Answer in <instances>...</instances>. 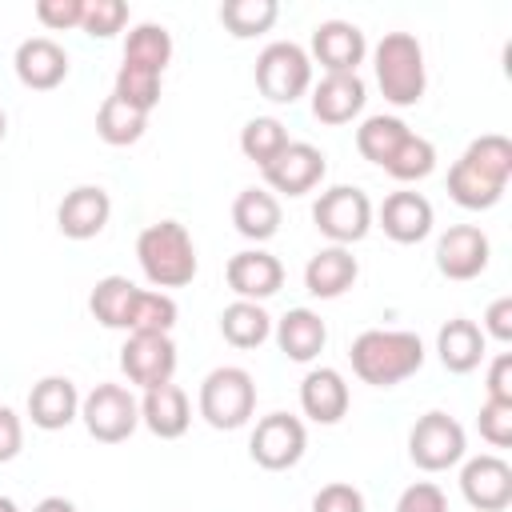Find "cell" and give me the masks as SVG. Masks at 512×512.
Masks as SVG:
<instances>
[{
  "label": "cell",
  "mask_w": 512,
  "mask_h": 512,
  "mask_svg": "<svg viewBox=\"0 0 512 512\" xmlns=\"http://www.w3.org/2000/svg\"><path fill=\"white\" fill-rule=\"evenodd\" d=\"M352 372L372 384V388H392L408 376L420 372L424 364V344L416 332H396V328H368L352 340Z\"/></svg>",
  "instance_id": "6da1fadb"
},
{
  "label": "cell",
  "mask_w": 512,
  "mask_h": 512,
  "mask_svg": "<svg viewBox=\"0 0 512 512\" xmlns=\"http://www.w3.org/2000/svg\"><path fill=\"white\" fill-rule=\"evenodd\" d=\"M136 260H140L148 284H156V288H184V284H192V276L200 268L196 244L180 220L148 224L136 236Z\"/></svg>",
  "instance_id": "7a4b0ae2"
},
{
  "label": "cell",
  "mask_w": 512,
  "mask_h": 512,
  "mask_svg": "<svg viewBox=\"0 0 512 512\" xmlns=\"http://www.w3.org/2000/svg\"><path fill=\"white\" fill-rule=\"evenodd\" d=\"M372 68H376V84L388 104L408 108L424 96V84H428L424 48L412 32H384V40L372 52Z\"/></svg>",
  "instance_id": "3957f363"
},
{
  "label": "cell",
  "mask_w": 512,
  "mask_h": 512,
  "mask_svg": "<svg viewBox=\"0 0 512 512\" xmlns=\"http://www.w3.org/2000/svg\"><path fill=\"white\" fill-rule=\"evenodd\" d=\"M252 412H256V380H252V372H244L236 364H220L200 380V416L212 428H220V432L244 428L252 420Z\"/></svg>",
  "instance_id": "277c9868"
},
{
  "label": "cell",
  "mask_w": 512,
  "mask_h": 512,
  "mask_svg": "<svg viewBox=\"0 0 512 512\" xmlns=\"http://www.w3.org/2000/svg\"><path fill=\"white\" fill-rule=\"evenodd\" d=\"M312 84V56L292 40H272L256 56V88L272 104H292Z\"/></svg>",
  "instance_id": "5b68a950"
},
{
  "label": "cell",
  "mask_w": 512,
  "mask_h": 512,
  "mask_svg": "<svg viewBox=\"0 0 512 512\" xmlns=\"http://www.w3.org/2000/svg\"><path fill=\"white\" fill-rule=\"evenodd\" d=\"M80 420L92 440L120 444L140 424V400L124 384H96L88 396H80Z\"/></svg>",
  "instance_id": "8992f818"
},
{
  "label": "cell",
  "mask_w": 512,
  "mask_h": 512,
  "mask_svg": "<svg viewBox=\"0 0 512 512\" xmlns=\"http://www.w3.org/2000/svg\"><path fill=\"white\" fill-rule=\"evenodd\" d=\"M312 220H316V228L332 244L348 248V244L368 236V228H372V200L356 184H336V188L320 192V200L312 204Z\"/></svg>",
  "instance_id": "52a82bcc"
},
{
  "label": "cell",
  "mask_w": 512,
  "mask_h": 512,
  "mask_svg": "<svg viewBox=\"0 0 512 512\" xmlns=\"http://www.w3.org/2000/svg\"><path fill=\"white\" fill-rule=\"evenodd\" d=\"M408 456L424 472H444L464 460V428L448 412H424L408 432Z\"/></svg>",
  "instance_id": "ba28073f"
},
{
  "label": "cell",
  "mask_w": 512,
  "mask_h": 512,
  "mask_svg": "<svg viewBox=\"0 0 512 512\" xmlns=\"http://www.w3.org/2000/svg\"><path fill=\"white\" fill-rule=\"evenodd\" d=\"M304 448H308V432H304V424H300L296 416H288V412H268V416H260L256 428H252V440H248L252 460H256L260 468H268V472L296 468L300 456H304Z\"/></svg>",
  "instance_id": "9c48e42d"
},
{
  "label": "cell",
  "mask_w": 512,
  "mask_h": 512,
  "mask_svg": "<svg viewBox=\"0 0 512 512\" xmlns=\"http://www.w3.org/2000/svg\"><path fill=\"white\" fill-rule=\"evenodd\" d=\"M120 372L140 384L144 392L156 384H168L176 372V344L172 336H156V332H128L124 348H120Z\"/></svg>",
  "instance_id": "30bf717a"
},
{
  "label": "cell",
  "mask_w": 512,
  "mask_h": 512,
  "mask_svg": "<svg viewBox=\"0 0 512 512\" xmlns=\"http://www.w3.org/2000/svg\"><path fill=\"white\" fill-rule=\"evenodd\" d=\"M260 172H264L268 188H276V192H284V196H304V192H312V188L324 180L328 164H324V152H320L316 144H308V140H288L284 152H280L272 164H264Z\"/></svg>",
  "instance_id": "8fae6325"
},
{
  "label": "cell",
  "mask_w": 512,
  "mask_h": 512,
  "mask_svg": "<svg viewBox=\"0 0 512 512\" xmlns=\"http://www.w3.org/2000/svg\"><path fill=\"white\" fill-rule=\"evenodd\" d=\"M460 492L476 512H504L512 504V468L500 456H472L460 468Z\"/></svg>",
  "instance_id": "7c38bea8"
},
{
  "label": "cell",
  "mask_w": 512,
  "mask_h": 512,
  "mask_svg": "<svg viewBox=\"0 0 512 512\" xmlns=\"http://www.w3.org/2000/svg\"><path fill=\"white\" fill-rule=\"evenodd\" d=\"M224 276H228V288L236 292V300L260 304V300H268V296L280 292V284H284V264H280L272 252H264V248H244V252H236V256L228 260Z\"/></svg>",
  "instance_id": "4fadbf2b"
},
{
  "label": "cell",
  "mask_w": 512,
  "mask_h": 512,
  "mask_svg": "<svg viewBox=\"0 0 512 512\" xmlns=\"http://www.w3.org/2000/svg\"><path fill=\"white\" fill-rule=\"evenodd\" d=\"M436 268L448 280H472L488 268V236L476 224H452L436 240Z\"/></svg>",
  "instance_id": "5bb4252c"
},
{
  "label": "cell",
  "mask_w": 512,
  "mask_h": 512,
  "mask_svg": "<svg viewBox=\"0 0 512 512\" xmlns=\"http://www.w3.org/2000/svg\"><path fill=\"white\" fill-rule=\"evenodd\" d=\"M108 216H112V200H108V192L100 184L72 188L60 200V208H56V224H60V232L68 240H92V236H100L104 224H108Z\"/></svg>",
  "instance_id": "9a60e30c"
},
{
  "label": "cell",
  "mask_w": 512,
  "mask_h": 512,
  "mask_svg": "<svg viewBox=\"0 0 512 512\" xmlns=\"http://www.w3.org/2000/svg\"><path fill=\"white\" fill-rule=\"evenodd\" d=\"M364 52L368 40L352 20H320L312 28V56L324 64V72H356Z\"/></svg>",
  "instance_id": "2e32d148"
},
{
  "label": "cell",
  "mask_w": 512,
  "mask_h": 512,
  "mask_svg": "<svg viewBox=\"0 0 512 512\" xmlns=\"http://www.w3.org/2000/svg\"><path fill=\"white\" fill-rule=\"evenodd\" d=\"M368 88L360 72H324V80L312 88V116L320 124H348L364 112Z\"/></svg>",
  "instance_id": "e0dca14e"
},
{
  "label": "cell",
  "mask_w": 512,
  "mask_h": 512,
  "mask_svg": "<svg viewBox=\"0 0 512 512\" xmlns=\"http://www.w3.org/2000/svg\"><path fill=\"white\" fill-rule=\"evenodd\" d=\"M12 64H16V80L24 88H36V92H48V88H56L68 76V52L52 36H28V40H20Z\"/></svg>",
  "instance_id": "ac0fdd59"
},
{
  "label": "cell",
  "mask_w": 512,
  "mask_h": 512,
  "mask_svg": "<svg viewBox=\"0 0 512 512\" xmlns=\"http://www.w3.org/2000/svg\"><path fill=\"white\" fill-rule=\"evenodd\" d=\"M28 416L44 432H60L80 416V392L68 376H44L28 392Z\"/></svg>",
  "instance_id": "d6986e66"
},
{
  "label": "cell",
  "mask_w": 512,
  "mask_h": 512,
  "mask_svg": "<svg viewBox=\"0 0 512 512\" xmlns=\"http://www.w3.org/2000/svg\"><path fill=\"white\" fill-rule=\"evenodd\" d=\"M380 228L396 244H420L432 232V204L420 192H392L380 204Z\"/></svg>",
  "instance_id": "ffe728a7"
},
{
  "label": "cell",
  "mask_w": 512,
  "mask_h": 512,
  "mask_svg": "<svg viewBox=\"0 0 512 512\" xmlns=\"http://www.w3.org/2000/svg\"><path fill=\"white\" fill-rule=\"evenodd\" d=\"M356 276H360V264H356V256H352L348 248H340V244L320 248V252L304 264V288H308L312 296H320V300L344 296V292L356 284Z\"/></svg>",
  "instance_id": "44dd1931"
},
{
  "label": "cell",
  "mask_w": 512,
  "mask_h": 512,
  "mask_svg": "<svg viewBox=\"0 0 512 512\" xmlns=\"http://www.w3.org/2000/svg\"><path fill=\"white\" fill-rule=\"evenodd\" d=\"M140 420H144L148 432L160 436V440H176V436H184L188 424H192V408H188L184 388L172 384V380L148 388L144 400H140Z\"/></svg>",
  "instance_id": "7402d4cb"
},
{
  "label": "cell",
  "mask_w": 512,
  "mask_h": 512,
  "mask_svg": "<svg viewBox=\"0 0 512 512\" xmlns=\"http://www.w3.org/2000/svg\"><path fill=\"white\" fill-rule=\"evenodd\" d=\"M276 344H280V352L288 360L308 364V360H316L324 352L328 328H324V320L312 308H292V312H284L276 320Z\"/></svg>",
  "instance_id": "603a6c76"
},
{
  "label": "cell",
  "mask_w": 512,
  "mask_h": 512,
  "mask_svg": "<svg viewBox=\"0 0 512 512\" xmlns=\"http://www.w3.org/2000/svg\"><path fill=\"white\" fill-rule=\"evenodd\" d=\"M300 408L316 424H336L348 412V384L336 368H312L300 384Z\"/></svg>",
  "instance_id": "cb8c5ba5"
},
{
  "label": "cell",
  "mask_w": 512,
  "mask_h": 512,
  "mask_svg": "<svg viewBox=\"0 0 512 512\" xmlns=\"http://www.w3.org/2000/svg\"><path fill=\"white\" fill-rule=\"evenodd\" d=\"M484 344L488 336L480 332L476 320H464V316H452L440 332H436V352H440V364L456 376L472 372L480 360H484Z\"/></svg>",
  "instance_id": "d4e9b609"
},
{
  "label": "cell",
  "mask_w": 512,
  "mask_h": 512,
  "mask_svg": "<svg viewBox=\"0 0 512 512\" xmlns=\"http://www.w3.org/2000/svg\"><path fill=\"white\" fill-rule=\"evenodd\" d=\"M232 224L244 240H272L280 232V200L264 188H244L232 204Z\"/></svg>",
  "instance_id": "484cf974"
},
{
  "label": "cell",
  "mask_w": 512,
  "mask_h": 512,
  "mask_svg": "<svg viewBox=\"0 0 512 512\" xmlns=\"http://www.w3.org/2000/svg\"><path fill=\"white\" fill-rule=\"evenodd\" d=\"M220 332L232 348H260L272 336V316L264 312V304L252 300H232L220 312Z\"/></svg>",
  "instance_id": "4316f807"
},
{
  "label": "cell",
  "mask_w": 512,
  "mask_h": 512,
  "mask_svg": "<svg viewBox=\"0 0 512 512\" xmlns=\"http://www.w3.org/2000/svg\"><path fill=\"white\" fill-rule=\"evenodd\" d=\"M136 284L128 276H104L96 280L92 296H88V308L92 316L104 324V328H124L128 332V316H132V304H136Z\"/></svg>",
  "instance_id": "83f0119b"
},
{
  "label": "cell",
  "mask_w": 512,
  "mask_h": 512,
  "mask_svg": "<svg viewBox=\"0 0 512 512\" xmlns=\"http://www.w3.org/2000/svg\"><path fill=\"white\" fill-rule=\"evenodd\" d=\"M144 128H148V116H144L140 108L124 104L120 96H104V104H100V112H96V132H100L104 144L128 148V144H136V140L144 136Z\"/></svg>",
  "instance_id": "f1b7e54d"
},
{
  "label": "cell",
  "mask_w": 512,
  "mask_h": 512,
  "mask_svg": "<svg viewBox=\"0 0 512 512\" xmlns=\"http://www.w3.org/2000/svg\"><path fill=\"white\" fill-rule=\"evenodd\" d=\"M172 60V32L156 20H144L128 32L124 40V64H140L152 72H164V64Z\"/></svg>",
  "instance_id": "f546056e"
},
{
  "label": "cell",
  "mask_w": 512,
  "mask_h": 512,
  "mask_svg": "<svg viewBox=\"0 0 512 512\" xmlns=\"http://www.w3.org/2000/svg\"><path fill=\"white\" fill-rule=\"evenodd\" d=\"M448 196L460 204V208H472V212H480V208H492L500 196H504V184H496V180H488L484 172H476L464 156L448 168Z\"/></svg>",
  "instance_id": "4dcf8cb0"
},
{
  "label": "cell",
  "mask_w": 512,
  "mask_h": 512,
  "mask_svg": "<svg viewBox=\"0 0 512 512\" xmlns=\"http://www.w3.org/2000/svg\"><path fill=\"white\" fill-rule=\"evenodd\" d=\"M408 136V124L400 120V116H368L360 128H356V148H360V156L364 160H372V164H388V156L400 148V140Z\"/></svg>",
  "instance_id": "1f68e13d"
},
{
  "label": "cell",
  "mask_w": 512,
  "mask_h": 512,
  "mask_svg": "<svg viewBox=\"0 0 512 512\" xmlns=\"http://www.w3.org/2000/svg\"><path fill=\"white\" fill-rule=\"evenodd\" d=\"M280 16V4L276 0H224L220 4V24L236 36V40H248V36H260L276 24Z\"/></svg>",
  "instance_id": "d6a6232c"
},
{
  "label": "cell",
  "mask_w": 512,
  "mask_h": 512,
  "mask_svg": "<svg viewBox=\"0 0 512 512\" xmlns=\"http://www.w3.org/2000/svg\"><path fill=\"white\" fill-rule=\"evenodd\" d=\"M464 160H468L476 172H484L488 180H496V184L508 188V180H512V140H508V136H500V132L476 136V140L464 148Z\"/></svg>",
  "instance_id": "836d02e7"
},
{
  "label": "cell",
  "mask_w": 512,
  "mask_h": 512,
  "mask_svg": "<svg viewBox=\"0 0 512 512\" xmlns=\"http://www.w3.org/2000/svg\"><path fill=\"white\" fill-rule=\"evenodd\" d=\"M284 144H288V132H284V124L276 116H256V120H248L240 128V152L260 168L272 164L284 152Z\"/></svg>",
  "instance_id": "e575fe53"
},
{
  "label": "cell",
  "mask_w": 512,
  "mask_h": 512,
  "mask_svg": "<svg viewBox=\"0 0 512 512\" xmlns=\"http://www.w3.org/2000/svg\"><path fill=\"white\" fill-rule=\"evenodd\" d=\"M432 168H436V148H432V140H424L416 132H408L400 140V148L388 156V164H384V172L396 176V180H404V184L408 180H424Z\"/></svg>",
  "instance_id": "d590c367"
},
{
  "label": "cell",
  "mask_w": 512,
  "mask_h": 512,
  "mask_svg": "<svg viewBox=\"0 0 512 512\" xmlns=\"http://www.w3.org/2000/svg\"><path fill=\"white\" fill-rule=\"evenodd\" d=\"M176 324V300L168 292H148L140 288L136 292V304H132V316H128V332H156V336H168Z\"/></svg>",
  "instance_id": "8d00e7d4"
},
{
  "label": "cell",
  "mask_w": 512,
  "mask_h": 512,
  "mask_svg": "<svg viewBox=\"0 0 512 512\" xmlns=\"http://www.w3.org/2000/svg\"><path fill=\"white\" fill-rule=\"evenodd\" d=\"M112 96H120L124 104H132V108H140L148 116L160 104V72L140 68V64H120Z\"/></svg>",
  "instance_id": "74e56055"
},
{
  "label": "cell",
  "mask_w": 512,
  "mask_h": 512,
  "mask_svg": "<svg viewBox=\"0 0 512 512\" xmlns=\"http://www.w3.org/2000/svg\"><path fill=\"white\" fill-rule=\"evenodd\" d=\"M124 24H128V4H124V0H84L80 28H84L88 36L108 40V36H116Z\"/></svg>",
  "instance_id": "f35d334b"
},
{
  "label": "cell",
  "mask_w": 512,
  "mask_h": 512,
  "mask_svg": "<svg viewBox=\"0 0 512 512\" xmlns=\"http://www.w3.org/2000/svg\"><path fill=\"white\" fill-rule=\"evenodd\" d=\"M480 436L492 448H508L512 444V404L504 400H484L480 404Z\"/></svg>",
  "instance_id": "ab89813d"
},
{
  "label": "cell",
  "mask_w": 512,
  "mask_h": 512,
  "mask_svg": "<svg viewBox=\"0 0 512 512\" xmlns=\"http://www.w3.org/2000/svg\"><path fill=\"white\" fill-rule=\"evenodd\" d=\"M80 16H84V0H36V20L52 32L80 28Z\"/></svg>",
  "instance_id": "60d3db41"
},
{
  "label": "cell",
  "mask_w": 512,
  "mask_h": 512,
  "mask_svg": "<svg viewBox=\"0 0 512 512\" xmlns=\"http://www.w3.org/2000/svg\"><path fill=\"white\" fill-rule=\"evenodd\" d=\"M396 512H448V500L432 480H416V484H408L400 492Z\"/></svg>",
  "instance_id": "b9f144b4"
},
{
  "label": "cell",
  "mask_w": 512,
  "mask_h": 512,
  "mask_svg": "<svg viewBox=\"0 0 512 512\" xmlns=\"http://www.w3.org/2000/svg\"><path fill=\"white\" fill-rule=\"evenodd\" d=\"M312 512H364V496H360V488L336 480L312 496Z\"/></svg>",
  "instance_id": "7bdbcfd3"
},
{
  "label": "cell",
  "mask_w": 512,
  "mask_h": 512,
  "mask_svg": "<svg viewBox=\"0 0 512 512\" xmlns=\"http://www.w3.org/2000/svg\"><path fill=\"white\" fill-rule=\"evenodd\" d=\"M20 448H24V424L8 404H0V464L16 460Z\"/></svg>",
  "instance_id": "ee69618b"
},
{
  "label": "cell",
  "mask_w": 512,
  "mask_h": 512,
  "mask_svg": "<svg viewBox=\"0 0 512 512\" xmlns=\"http://www.w3.org/2000/svg\"><path fill=\"white\" fill-rule=\"evenodd\" d=\"M480 332H484V336H496L500 344L512 340V296H500V300L488 304V312H484V328H480Z\"/></svg>",
  "instance_id": "f6af8a7d"
},
{
  "label": "cell",
  "mask_w": 512,
  "mask_h": 512,
  "mask_svg": "<svg viewBox=\"0 0 512 512\" xmlns=\"http://www.w3.org/2000/svg\"><path fill=\"white\" fill-rule=\"evenodd\" d=\"M488 400L512 404V352H500L488 368Z\"/></svg>",
  "instance_id": "bcb514c9"
},
{
  "label": "cell",
  "mask_w": 512,
  "mask_h": 512,
  "mask_svg": "<svg viewBox=\"0 0 512 512\" xmlns=\"http://www.w3.org/2000/svg\"><path fill=\"white\" fill-rule=\"evenodd\" d=\"M32 512H76V504H72V500H64V496H44Z\"/></svg>",
  "instance_id": "7dc6e473"
},
{
  "label": "cell",
  "mask_w": 512,
  "mask_h": 512,
  "mask_svg": "<svg viewBox=\"0 0 512 512\" xmlns=\"http://www.w3.org/2000/svg\"><path fill=\"white\" fill-rule=\"evenodd\" d=\"M0 512H20V508H16V500H12V496H0Z\"/></svg>",
  "instance_id": "c3c4849f"
},
{
  "label": "cell",
  "mask_w": 512,
  "mask_h": 512,
  "mask_svg": "<svg viewBox=\"0 0 512 512\" xmlns=\"http://www.w3.org/2000/svg\"><path fill=\"white\" fill-rule=\"evenodd\" d=\"M4 132H8V116H4V108H0V140H4Z\"/></svg>",
  "instance_id": "681fc988"
}]
</instances>
